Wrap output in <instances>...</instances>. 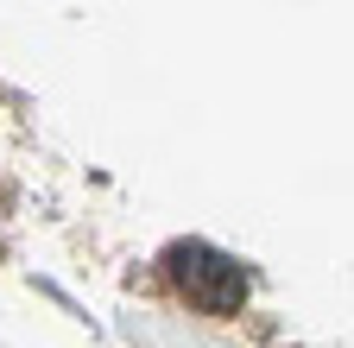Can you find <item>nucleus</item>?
<instances>
[{
	"instance_id": "obj_1",
	"label": "nucleus",
	"mask_w": 354,
	"mask_h": 348,
	"mask_svg": "<svg viewBox=\"0 0 354 348\" xmlns=\"http://www.w3.org/2000/svg\"><path fill=\"white\" fill-rule=\"evenodd\" d=\"M165 273L209 317H234L241 304H247V266L228 259L221 247H209V241H171L165 247Z\"/></svg>"
}]
</instances>
